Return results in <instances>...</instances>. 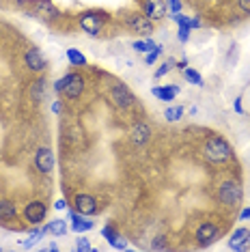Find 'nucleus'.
Returning a JSON list of instances; mask_svg holds the SVG:
<instances>
[{"mask_svg":"<svg viewBox=\"0 0 250 252\" xmlns=\"http://www.w3.org/2000/svg\"><path fill=\"white\" fill-rule=\"evenodd\" d=\"M237 220H250V207H244L240 211V218H237Z\"/></svg>","mask_w":250,"mask_h":252,"instance_id":"c9c22d12","label":"nucleus"},{"mask_svg":"<svg viewBox=\"0 0 250 252\" xmlns=\"http://www.w3.org/2000/svg\"><path fill=\"white\" fill-rule=\"evenodd\" d=\"M76 250H78V252H95V248H93V246H91V242H89V239H84V237L78 239Z\"/></svg>","mask_w":250,"mask_h":252,"instance_id":"7c9ffc66","label":"nucleus"},{"mask_svg":"<svg viewBox=\"0 0 250 252\" xmlns=\"http://www.w3.org/2000/svg\"><path fill=\"white\" fill-rule=\"evenodd\" d=\"M22 218L28 222V224L32 226H39L45 222V218H48V205L43 203V200H28L24 205V209H22Z\"/></svg>","mask_w":250,"mask_h":252,"instance_id":"0eeeda50","label":"nucleus"},{"mask_svg":"<svg viewBox=\"0 0 250 252\" xmlns=\"http://www.w3.org/2000/svg\"><path fill=\"white\" fill-rule=\"evenodd\" d=\"M170 20L177 24V37H179V41L186 43L188 39H190V32H192L190 18H186V15H181V13H170Z\"/></svg>","mask_w":250,"mask_h":252,"instance_id":"f3484780","label":"nucleus"},{"mask_svg":"<svg viewBox=\"0 0 250 252\" xmlns=\"http://www.w3.org/2000/svg\"><path fill=\"white\" fill-rule=\"evenodd\" d=\"M244 198V190H242V183L235 179L222 181L218 186V203L224 205V207H237Z\"/></svg>","mask_w":250,"mask_h":252,"instance_id":"20e7f679","label":"nucleus"},{"mask_svg":"<svg viewBox=\"0 0 250 252\" xmlns=\"http://www.w3.org/2000/svg\"><path fill=\"white\" fill-rule=\"evenodd\" d=\"M24 65L28 71L32 73H41L48 69V59H45V54L41 52L39 48H35V45H31V48L24 52Z\"/></svg>","mask_w":250,"mask_h":252,"instance_id":"9d476101","label":"nucleus"},{"mask_svg":"<svg viewBox=\"0 0 250 252\" xmlns=\"http://www.w3.org/2000/svg\"><path fill=\"white\" fill-rule=\"evenodd\" d=\"M203 156L212 164H226L233 159V149L222 136H209L203 142Z\"/></svg>","mask_w":250,"mask_h":252,"instance_id":"f257e3e1","label":"nucleus"},{"mask_svg":"<svg viewBox=\"0 0 250 252\" xmlns=\"http://www.w3.org/2000/svg\"><path fill=\"white\" fill-rule=\"evenodd\" d=\"M151 248L153 250H166L168 244H166V239H164V237H156V239H153V244H151Z\"/></svg>","mask_w":250,"mask_h":252,"instance_id":"2f4dec72","label":"nucleus"},{"mask_svg":"<svg viewBox=\"0 0 250 252\" xmlns=\"http://www.w3.org/2000/svg\"><path fill=\"white\" fill-rule=\"evenodd\" d=\"M69 222H71L69 228L73 233H89V231H93L95 228V222L89 220V216H84V214H80V211H76V209H69Z\"/></svg>","mask_w":250,"mask_h":252,"instance_id":"4468645a","label":"nucleus"},{"mask_svg":"<svg viewBox=\"0 0 250 252\" xmlns=\"http://www.w3.org/2000/svg\"><path fill=\"white\" fill-rule=\"evenodd\" d=\"M151 138V127H149V123H145V121H138L132 127V142L136 147H143L147 145Z\"/></svg>","mask_w":250,"mask_h":252,"instance_id":"a211bd4d","label":"nucleus"},{"mask_svg":"<svg viewBox=\"0 0 250 252\" xmlns=\"http://www.w3.org/2000/svg\"><path fill=\"white\" fill-rule=\"evenodd\" d=\"M248 244H250V228H246V226H242V228H237V231H233V235L229 237V248L235 250V252L246 250Z\"/></svg>","mask_w":250,"mask_h":252,"instance_id":"dca6fc26","label":"nucleus"},{"mask_svg":"<svg viewBox=\"0 0 250 252\" xmlns=\"http://www.w3.org/2000/svg\"><path fill=\"white\" fill-rule=\"evenodd\" d=\"M73 209L84 216H95L99 211V205H97V198L91 196V194H76L73 196Z\"/></svg>","mask_w":250,"mask_h":252,"instance_id":"ddd939ff","label":"nucleus"},{"mask_svg":"<svg viewBox=\"0 0 250 252\" xmlns=\"http://www.w3.org/2000/svg\"><path fill=\"white\" fill-rule=\"evenodd\" d=\"M153 48H156V41H153V39H149V37L138 39V41L132 43V50H134V52H138V54H147V52H151Z\"/></svg>","mask_w":250,"mask_h":252,"instance_id":"b1692460","label":"nucleus"},{"mask_svg":"<svg viewBox=\"0 0 250 252\" xmlns=\"http://www.w3.org/2000/svg\"><path fill=\"white\" fill-rule=\"evenodd\" d=\"M67 59H69L73 67H87V56L76 48H67Z\"/></svg>","mask_w":250,"mask_h":252,"instance_id":"5701e85b","label":"nucleus"},{"mask_svg":"<svg viewBox=\"0 0 250 252\" xmlns=\"http://www.w3.org/2000/svg\"><path fill=\"white\" fill-rule=\"evenodd\" d=\"M61 110H62V104H61V99L52 101V112H54V114H61Z\"/></svg>","mask_w":250,"mask_h":252,"instance_id":"e433bc0d","label":"nucleus"},{"mask_svg":"<svg viewBox=\"0 0 250 252\" xmlns=\"http://www.w3.org/2000/svg\"><path fill=\"white\" fill-rule=\"evenodd\" d=\"M184 78L190 84H194V87H203V84H205V82H203V76L196 69H192V67H186V69H184Z\"/></svg>","mask_w":250,"mask_h":252,"instance_id":"bb28decb","label":"nucleus"},{"mask_svg":"<svg viewBox=\"0 0 250 252\" xmlns=\"http://www.w3.org/2000/svg\"><path fill=\"white\" fill-rule=\"evenodd\" d=\"M108 97H110L112 106H117L119 110H129V108L134 106V101H136V97H134L132 91L125 87L123 82H117V80L112 82L110 91H108Z\"/></svg>","mask_w":250,"mask_h":252,"instance_id":"423d86ee","label":"nucleus"},{"mask_svg":"<svg viewBox=\"0 0 250 252\" xmlns=\"http://www.w3.org/2000/svg\"><path fill=\"white\" fill-rule=\"evenodd\" d=\"M108 22H110V13L104 9H87L78 15V26L91 37H97Z\"/></svg>","mask_w":250,"mask_h":252,"instance_id":"f03ea898","label":"nucleus"},{"mask_svg":"<svg viewBox=\"0 0 250 252\" xmlns=\"http://www.w3.org/2000/svg\"><path fill=\"white\" fill-rule=\"evenodd\" d=\"M121 20L129 32H136V35L143 37H149L153 32V22L147 18L143 11H121Z\"/></svg>","mask_w":250,"mask_h":252,"instance_id":"7ed1b4c3","label":"nucleus"},{"mask_svg":"<svg viewBox=\"0 0 250 252\" xmlns=\"http://www.w3.org/2000/svg\"><path fill=\"white\" fill-rule=\"evenodd\" d=\"M166 9H168V13H181L184 2L181 0H166Z\"/></svg>","mask_w":250,"mask_h":252,"instance_id":"c756f323","label":"nucleus"},{"mask_svg":"<svg viewBox=\"0 0 250 252\" xmlns=\"http://www.w3.org/2000/svg\"><path fill=\"white\" fill-rule=\"evenodd\" d=\"M151 95L160 101H173L179 95V87L177 84H166V87H153Z\"/></svg>","mask_w":250,"mask_h":252,"instance_id":"6ab92c4d","label":"nucleus"},{"mask_svg":"<svg viewBox=\"0 0 250 252\" xmlns=\"http://www.w3.org/2000/svg\"><path fill=\"white\" fill-rule=\"evenodd\" d=\"M101 237H104L106 242L112 246V248H117V250H127V239H125L123 235L119 233L112 224H106L104 228H101Z\"/></svg>","mask_w":250,"mask_h":252,"instance_id":"2eb2a0df","label":"nucleus"},{"mask_svg":"<svg viewBox=\"0 0 250 252\" xmlns=\"http://www.w3.org/2000/svg\"><path fill=\"white\" fill-rule=\"evenodd\" d=\"M184 112H186L184 106H170V108H166V110H164V119H166L168 123H177V121H181Z\"/></svg>","mask_w":250,"mask_h":252,"instance_id":"393cba45","label":"nucleus"},{"mask_svg":"<svg viewBox=\"0 0 250 252\" xmlns=\"http://www.w3.org/2000/svg\"><path fill=\"white\" fill-rule=\"evenodd\" d=\"M18 4H28V13H32L35 18L43 22H52L61 15V11L56 9L52 0H15Z\"/></svg>","mask_w":250,"mask_h":252,"instance_id":"39448f33","label":"nucleus"},{"mask_svg":"<svg viewBox=\"0 0 250 252\" xmlns=\"http://www.w3.org/2000/svg\"><path fill=\"white\" fill-rule=\"evenodd\" d=\"M37 93H39V99H43V97H45V80H37V82L32 84V91H31L32 99L37 97Z\"/></svg>","mask_w":250,"mask_h":252,"instance_id":"c85d7f7f","label":"nucleus"},{"mask_svg":"<svg viewBox=\"0 0 250 252\" xmlns=\"http://www.w3.org/2000/svg\"><path fill=\"white\" fill-rule=\"evenodd\" d=\"M62 80V91L61 95H65L67 99H78L84 91V76L78 71H71V73H65L61 78Z\"/></svg>","mask_w":250,"mask_h":252,"instance_id":"6e6552de","label":"nucleus"},{"mask_svg":"<svg viewBox=\"0 0 250 252\" xmlns=\"http://www.w3.org/2000/svg\"><path fill=\"white\" fill-rule=\"evenodd\" d=\"M177 67H179V69H186V67H188V59H181V61L177 63Z\"/></svg>","mask_w":250,"mask_h":252,"instance_id":"ea45409f","label":"nucleus"},{"mask_svg":"<svg viewBox=\"0 0 250 252\" xmlns=\"http://www.w3.org/2000/svg\"><path fill=\"white\" fill-rule=\"evenodd\" d=\"M237 7H240L242 13L250 15V0H237Z\"/></svg>","mask_w":250,"mask_h":252,"instance_id":"473e14b6","label":"nucleus"},{"mask_svg":"<svg viewBox=\"0 0 250 252\" xmlns=\"http://www.w3.org/2000/svg\"><path fill=\"white\" fill-rule=\"evenodd\" d=\"M196 112H198V108L192 106V108H190V117H196Z\"/></svg>","mask_w":250,"mask_h":252,"instance_id":"79ce46f5","label":"nucleus"},{"mask_svg":"<svg viewBox=\"0 0 250 252\" xmlns=\"http://www.w3.org/2000/svg\"><path fill=\"white\" fill-rule=\"evenodd\" d=\"M45 233L54 235V237H62V235H67V231H69V226H67L65 220H61V218H56V220L48 222V224H43Z\"/></svg>","mask_w":250,"mask_h":252,"instance_id":"412c9836","label":"nucleus"},{"mask_svg":"<svg viewBox=\"0 0 250 252\" xmlns=\"http://www.w3.org/2000/svg\"><path fill=\"white\" fill-rule=\"evenodd\" d=\"M190 24H192V31H194V28L203 26V22H201V18H190Z\"/></svg>","mask_w":250,"mask_h":252,"instance_id":"4c0bfd02","label":"nucleus"},{"mask_svg":"<svg viewBox=\"0 0 250 252\" xmlns=\"http://www.w3.org/2000/svg\"><path fill=\"white\" fill-rule=\"evenodd\" d=\"M162 52H164V48L156 43V48H153L151 52H147V54H145V63H147V65H153V63H156V61L162 56Z\"/></svg>","mask_w":250,"mask_h":252,"instance_id":"cd10ccee","label":"nucleus"},{"mask_svg":"<svg viewBox=\"0 0 250 252\" xmlns=\"http://www.w3.org/2000/svg\"><path fill=\"white\" fill-rule=\"evenodd\" d=\"M43 235H48V233H45V228H43L41 224H39V226H32V228H31V235H28V239H24V242H22V248H32V246H37V244L43 239Z\"/></svg>","mask_w":250,"mask_h":252,"instance_id":"4be33fe9","label":"nucleus"},{"mask_svg":"<svg viewBox=\"0 0 250 252\" xmlns=\"http://www.w3.org/2000/svg\"><path fill=\"white\" fill-rule=\"evenodd\" d=\"M175 67H177V61H175V59H168V61H164L162 65H160V67H157V69H156V73H153V78H156V80H160V78H164V76H166V73H170V71H173Z\"/></svg>","mask_w":250,"mask_h":252,"instance_id":"a878e982","label":"nucleus"},{"mask_svg":"<svg viewBox=\"0 0 250 252\" xmlns=\"http://www.w3.org/2000/svg\"><path fill=\"white\" fill-rule=\"evenodd\" d=\"M54 209H59V211H62V209H69V205H67V200L65 198H59L54 203Z\"/></svg>","mask_w":250,"mask_h":252,"instance_id":"f704fd0d","label":"nucleus"},{"mask_svg":"<svg viewBox=\"0 0 250 252\" xmlns=\"http://www.w3.org/2000/svg\"><path fill=\"white\" fill-rule=\"evenodd\" d=\"M61 91H62V80L59 78V80L54 82V93H56V95H61Z\"/></svg>","mask_w":250,"mask_h":252,"instance_id":"58836bf2","label":"nucleus"},{"mask_svg":"<svg viewBox=\"0 0 250 252\" xmlns=\"http://www.w3.org/2000/svg\"><path fill=\"white\" fill-rule=\"evenodd\" d=\"M233 110L237 114H244V104H242V97H237L235 101H233Z\"/></svg>","mask_w":250,"mask_h":252,"instance_id":"72a5a7b5","label":"nucleus"},{"mask_svg":"<svg viewBox=\"0 0 250 252\" xmlns=\"http://www.w3.org/2000/svg\"><path fill=\"white\" fill-rule=\"evenodd\" d=\"M45 250H50V252H59V244H50Z\"/></svg>","mask_w":250,"mask_h":252,"instance_id":"a19ab883","label":"nucleus"},{"mask_svg":"<svg viewBox=\"0 0 250 252\" xmlns=\"http://www.w3.org/2000/svg\"><path fill=\"white\" fill-rule=\"evenodd\" d=\"M18 218V205L11 198H0V220H15Z\"/></svg>","mask_w":250,"mask_h":252,"instance_id":"aec40b11","label":"nucleus"},{"mask_svg":"<svg viewBox=\"0 0 250 252\" xmlns=\"http://www.w3.org/2000/svg\"><path fill=\"white\" fill-rule=\"evenodd\" d=\"M140 11L149 18L151 22H160L166 18L168 9H166V0H138Z\"/></svg>","mask_w":250,"mask_h":252,"instance_id":"9b49d317","label":"nucleus"},{"mask_svg":"<svg viewBox=\"0 0 250 252\" xmlns=\"http://www.w3.org/2000/svg\"><path fill=\"white\" fill-rule=\"evenodd\" d=\"M54 151L50 147H39L35 151V168L43 175H50L54 170Z\"/></svg>","mask_w":250,"mask_h":252,"instance_id":"f8f14e48","label":"nucleus"},{"mask_svg":"<svg viewBox=\"0 0 250 252\" xmlns=\"http://www.w3.org/2000/svg\"><path fill=\"white\" fill-rule=\"evenodd\" d=\"M194 237H196V244L201 246V248H209L212 244L218 242L220 226L216 224V222H212V220H205V222H201V224H198Z\"/></svg>","mask_w":250,"mask_h":252,"instance_id":"1a4fd4ad","label":"nucleus"}]
</instances>
